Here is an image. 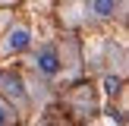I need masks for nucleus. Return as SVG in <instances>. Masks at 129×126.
I'll list each match as a JSON object with an SVG mask.
<instances>
[{"instance_id": "obj_3", "label": "nucleus", "mask_w": 129, "mask_h": 126, "mask_svg": "<svg viewBox=\"0 0 129 126\" xmlns=\"http://www.w3.org/2000/svg\"><path fill=\"white\" fill-rule=\"evenodd\" d=\"M0 91L10 94V98H16V101H25L22 79H19V76H13V73H0Z\"/></svg>"}, {"instance_id": "obj_5", "label": "nucleus", "mask_w": 129, "mask_h": 126, "mask_svg": "<svg viewBox=\"0 0 129 126\" xmlns=\"http://www.w3.org/2000/svg\"><path fill=\"white\" fill-rule=\"evenodd\" d=\"M104 91L107 94H117L120 91V76H104Z\"/></svg>"}, {"instance_id": "obj_6", "label": "nucleus", "mask_w": 129, "mask_h": 126, "mask_svg": "<svg viewBox=\"0 0 129 126\" xmlns=\"http://www.w3.org/2000/svg\"><path fill=\"white\" fill-rule=\"evenodd\" d=\"M13 120H16V117H13V110L0 101V126H13Z\"/></svg>"}, {"instance_id": "obj_2", "label": "nucleus", "mask_w": 129, "mask_h": 126, "mask_svg": "<svg viewBox=\"0 0 129 126\" xmlns=\"http://www.w3.org/2000/svg\"><path fill=\"white\" fill-rule=\"evenodd\" d=\"M35 66L41 69L44 76H57V73H60V54H57L54 47H44V50H38V57H35Z\"/></svg>"}, {"instance_id": "obj_4", "label": "nucleus", "mask_w": 129, "mask_h": 126, "mask_svg": "<svg viewBox=\"0 0 129 126\" xmlns=\"http://www.w3.org/2000/svg\"><path fill=\"white\" fill-rule=\"evenodd\" d=\"M113 10H117V0H94V3H91V13H94L98 19L113 16Z\"/></svg>"}, {"instance_id": "obj_1", "label": "nucleus", "mask_w": 129, "mask_h": 126, "mask_svg": "<svg viewBox=\"0 0 129 126\" xmlns=\"http://www.w3.org/2000/svg\"><path fill=\"white\" fill-rule=\"evenodd\" d=\"M28 44H31V32L25 28V25H16V28H10V32H6L3 47L10 50V54H19V50H25Z\"/></svg>"}]
</instances>
